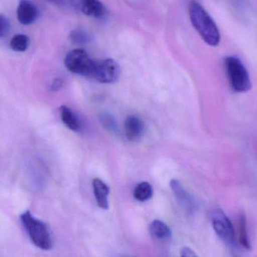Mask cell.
I'll list each match as a JSON object with an SVG mask.
<instances>
[{"label":"cell","mask_w":257,"mask_h":257,"mask_svg":"<svg viewBox=\"0 0 257 257\" xmlns=\"http://www.w3.org/2000/svg\"><path fill=\"white\" fill-rule=\"evenodd\" d=\"M189 15L192 25L204 42L210 46H217L220 42V31L203 6L196 0H191L189 5Z\"/></svg>","instance_id":"6da1fadb"},{"label":"cell","mask_w":257,"mask_h":257,"mask_svg":"<svg viewBox=\"0 0 257 257\" xmlns=\"http://www.w3.org/2000/svg\"><path fill=\"white\" fill-rule=\"evenodd\" d=\"M20 219L35 246L43 250H50L52 248V236L46 223L35 217L30 211L22 213Z\"/></svg>","instance_id":"7a4b0ae2"},{"label":"cell","mask_w":257,"mask_h":257,"mask_svg":"<svg viewBox=\"0 0 257 257\" xmlns=\"http://www.w3.org/2000/svg\"><path fill=\"white\" fill-rule=\"evenodd\" d=\"M225 66L231 87L236 93H245L251 88L250 75L238 57L230 56L225 60Z\"/></svg>","instance_id":"3957f363"},{"label":"cell","mask_w":257,"mask_h":257,"mask_svg":"<svg viewBox=\"0 0 257 257\" xmlns=\"http://www.w3.org/2000/svg\"><path fill=\"white\" fill-rule=\"evenodd\" d=\"M64 63L68 70L72 73L92 78L96 61L92 60L84 50L75 49L68 53Z\"/></svg>","instance_id":"277c9868"},{"label":"cell","mask_w":257,"mask_h":257,"mask_svg":"<svg viewBox=\"0 0 257 257\" xmlns=\"http://www.w3.org/2000/svg\"><path fill=\"white\" fill-rule=\"evenodd\" d=\"M211 224L217 236L229 247L236 244L235 229L232 222L221 209H216L211 216Z\"/></svg>","instance_id":"5b68a950"},{"label":"cell","mask_w":257,"mask_h":257,"mask_svg":"<svg viewBox=\"0 0 257 257\" xmlns=\"http://www.w3.org/2000/svg\"><path fill=\"white\" fill-rule=\"evenodd\" d=\"M120 74L118 63L112 59H105L96 61L92 78L102 84H111L118 79Z\"/></svg>","instance_id":"8992f818"},{"label":"cell","mask_w":257,"mask_h":257,"mask_svg":"<svg viewBox=\"0 0 257 257\" xmlns=\"http://www.w3.org/2000/svg\"><path fill=\"white\" fill-rule=\"evenodd\" d=\"M39 16V11L30 0H21L17 9V18L23 25H30Z\"/></svg>","instance_id":"52a82bcc"},{"label":"cell","mask_w":257,"mask_h":257,"mask_svg":"<svg viewBox=\"0 0 257 257\" xmlns=\"http://www.w3.org/2000/svg\"><path fill=\"white\" fill-rule=\"evenodd\" d=\"M93 193L96 203L99 208L103 210H108L109 208L108 203V196H109L110 189L105 183L99 178H95L93 181Z\"/></svg>","instance_id":"ba28073f"},{"label":"cell","mask_w":257,"mask_h":257,"mask_svg":"<svg viewBox=\"0 0 257 257\" xmlns=\"http://www.w3.org/2000/svg\"><path fill=\"white\" fill-rule=\"evenodd\" d=\"M126 138L132 142H136L144 133V123L137 116H128L124 124Z\"/></svg>","instance_id":"9c48e42d"},{"label":"cell","mask_w":257,"mask_h":257,"mask_svg":"<svg viewBox=\"0 0 257 257\" xmlns=\"http://www.w3.org/2000/svg\"><path fill=\"white\" fill-rule=\"evenodd\" d=\"M81 10L87 16L97 19L104 18L107 14L105 6L99 0H83Z\"/></svg>","instance_id":"30bf717a"},{"label":"cell","mask_w":257,"mask_h":257,"mask_svg":"<svg viewBox=\"0 0 257 257\" xmlns=\"http://www.w3.org/2000/svg\"><path fill=\"white\" fill-rule=\"evenodd\" d=\"M60 117L66 127L74 132H80L82 128V123L78 116L69 107L62 105L60 107Z\"/></svg>","instance_id":"8fae6325"},{"label":"cell","mask_w":257,"mask_h":257,"mask_svg":"<svg viewBox=\"0 0 257 257\" xmlns=\"http://www.w3.org/2000/svg\"><path fill=\"white\" fill-rule=\"evenodd\" d=\"M170 187L172 191L175 193V196L178 199L181 205L189 211H193L194 205L188 193L184 190V187L178 180H172L170 181Z\"/></svg>","instance_id":"7c38bea8"},{"label":"cell","mask_w":257,"mask_h":257,"mask_svg":"<svg viewBox=\"0 0 257 257\" xmlns=\"http://www.w3.org/2000/svg\"><path fill=\"white\" fill-rule=\"evenodd\" d=\"M149 231L153 238L161 241L169 239L172 236V231L169 226L160 220H154L151 222Z\"/></svg>","instance_id":"4fadbf2b"},{"label":"cell","mask_w":257,"mask_h":257,"mask_svg":"<svg viewBox=\"0 0 257 257\" xmlns=\"http://www.w3.org/2000/svg\"><path fill=\"white\" fill-rule=\"evenodd\" d=\"M238 241L241 247L246 250H251L248 229H247V219L244 213H241L238 220Z\"/></svg>","instance_id":"5bb4252c"},{"label":"cell","mask_w":257,"mask_h":257,"mask_svg":"<svg viewBox=\"0 0 257 257\" xmlns=\"http://www.w3.org/2000/svg\"><path fill=\"white\" fill-rule=\"evenodd\" d=\"M153 187L148 182H142L138 184L133 192V196L139 202H146L153 196Z\"/></svg>","instance_id":"9a60e30c"},{"label":"cell","mask_w":257,"mask_h":257,"mask_svg":"<svg viewBox=\"0 0 257 257\" xmlns=\"http://www.w3.org/2000/svg\"><path fill=\"white\" fill-rule=\"evenodd\" d=\"M30 45V39L24 34L15 35L10 41V47L16 52H24Z\"/></svg>","instance_id":"2e32d148"},{"label":"cell","mask_w":257,"mask_h":257,"mask_svg":"<svg viewBox=\"0 0 257 257\" xmlns=\"http://www.w3.org/2000/svg\"><path fill=\"white\" fill-rule=\"evenodd\" d=\"M99 121L105 130H108L111 133H116L118 130L115 119L108 113L103 112L100 114Z\"/></svg>","instance_id":"e0dca14e"},{"label":"cell","mask_w":257,"mask_h":257,"mask_svg":"<svg viewBox=\"0 0 257 257\" xmlns=\"http://www.w3.org/2000/svg\"><path fill=\"white\" fill-rule=\"evenodd\" d=\"M70 39L74 44L82 45L90 41V36L83 30H76L71 33Z\"/></svg>","instance_id":"ac0fdd59"},{"label":"cell","mask_w":257,"mask_h":257,"mask_svg":"<svg viewBox=\"0 0 257 257\" xmlns=\"http://www.w3.org/2000/svg\"><path fill=\"white\" fill-rule=\"evenodd\" d=\"M10 22L5 15L0 14V39L7 36L10 30Z\"/></svg>","instance_id":"d6986e66"},{"label":"cell","mask_w":257,"mask_h":257,"mask_svg":"<svg viewBox=\"0 0 257 257\" xmlns=\"http://www.w3.org/2000/svg\"><path fill=\"white\" fill-rule=\"evenodd\" d=\"M181 257H199L198 255L188 247H184L181 249Z\"/></svg>","instance_id":"ffe728a7"},{"label":"cell","mask_w":257,"mask_h":257,"mask_svg":"<svg viewBox=\"0 0 257 257\" xmlns=\"http://www.w3.org/2000/svg\"><path fill=\"white\" fill-rule=\"evenodd\" d=\"M63 81L61 79H55L51 85V90L52 91H58L62 87H63Z\"/></svg>","instance_id":"44dd1931"},{"label":"cell","mask_w":257,"mask_h":257,"mask_svg":"<svg viewBox=\"0 0 257 257\" xmlns=\"http://www.w3.org/2000/svg\"><path fill=\"white\" fill-rule=\"evenodd\" d=\"M48 1L53 2V3H59V2L60 1V0H48Z\"/></svg>","instance_id":"7402d4cb"},{"label":"cell","mask_w":257,"mask_h":257,"mask_svg":"<svg viewBox=\"0 0 257 257\" xmlns=\"http://www.w3.org/2000/svg\"><path fill=\"white\" fill-rule=\"evenodd\" d=\"M120 257H136V256H130V255H123V256H121Z\"/></svg>","instance_id":"603a6c76"},{"label":"cell","mask_w":257,"mask_h":257,"mask_svg":"<svg viewBox=\"0 0 257 257\" xmlns=\"http://www.w3.org/2000/svg\"><path fill=\"white\" fill-rule=\"evenodd\" d=\"M238 1H243V0H238Z\"/></svg>","instance_id":"cb8c5ba5"}]
</instances>
